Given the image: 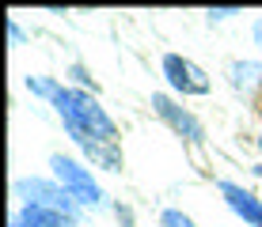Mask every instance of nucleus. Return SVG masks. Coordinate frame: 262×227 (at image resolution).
<instances>
[{
  "mask_svg": "<svg viewBox=\"0 0 262 227\" xmlns=\"http://www.w3.org/2000/svg\"><path fill=\"white\" fill-rule=\"evenodd\" d=\"M50 167H53V178L61 182V189H69L72 201H80V205H99V201H103V189L95 186V178L88 174L80 163H72L65 156H53Z\"/></svg>",
  "mask_w": 262,
  "mask_h": 227,
  "instance_id": "obj_2",
  "label": "nucleus"
},
{
  "mask_svg": "<svg viewBox=\"0 0 262 227\" xmlns=\"http://www.w3.org/2000/svg\"><path fill=\"white\" fill-rule=\"evenodd\" d=\"M255 42H258V45H262V19H258V23H255Z\"/></svg>",
  "mask_w": 262,
  "mask_h": 227,
  "instance_id": "obj_13",
  "label": "nucleus"
},
{
  "mask_svg": "<svg viewBox=\"0 0 262 227\" xmlns=\"http://www.w3.org/2000/svg\"><path fill=\"white\" fill-rule=\"evenodd\" d=\"M164 76L179 95H209V76H205L194 61L179 57V53H167L164 57Z\"/></svg>",
  "mask_w": 262,
  "mask_h": 227,
  "instance_id": "obj_3",
  "label": "nucleus"
},
{
  "mask_svg": "<svg viewBox=\"0 0 262 227\" xmlns=\"http://www.w3.org/2000/svg\"><path fill=\"white\" fill-rule=\"evenodd\" d=\"M15 227H69V216H61V212H50V208L31 205V208L23 212V223H15Z\"/></svg>",
  "mask_w": 262,
  "mask_h": 227,
  "instance_id": "obj_7",
  "label": "nucleus"
},
{
  "mask_svg": "<svg viewBox=\"0 0 262 227\" xmlns=\"http://www.w3.org/2000/svg\"><path fill=\"white\" fill-rule=\"evenodd\" d=\"M53 106H57V114L65 117V129H69V136L76 144H88V140L114 144L118 140L114 121L103 114V106H99L92 95H84V91H65L61 87V95L53 98Z\"/></svg>",
  "mask_w": 262,
  "mask_h": 227,
  "instance_id": "obj_1",
  "label": "nucleus"
},
{
  "mask_svg": "<svg viewBox=\"0 0 262 227\" xmlns=\"http://www.w3.org/2000/svg\"><path fill=\"white\" fill-rule=\"evenodd\" d=\"M27 87H31V91H34V95H42V98H50V103H53V98H57V95H61V87H57V84H53V80H27Z\"/></svg>",
  "mask_w": 262,
  "mask_h": 227,
  "instance_id": "obj_9",
  "label": "nucleus"
},
{
  "mask_svg": "<svg viewBox=\"0 0 262 227\" xmlns=\"http://www.w3.org/2000/svg\"><path fill=\"white\" fill-rule=\"evenodd\" d=\"M72 76H76V80H80V84H84V87H88V84H92V76H88V72H84V68H80V65H76V68H72ZM92 87H95V84H92Z\"/></svg>",
  "mask_w": 262,
  "mask_h": 227,
  "instance_id": "obj_11",
  "label": "nucleus"
},
{
  "mask_svg": "<svg viewBox=\"0 0 262 227\" xmlns=\"http://www.w3.org/2000/svg\"><path fill=\"white\" fill-rule=\"evenodd\" d=\"M228 72H232V84H236V87H251L262 68H258V65H251V61H236V65H232Z\"/></svg>",
  "mask_w": 262,
  "mask_h": 227,
  "instance_id": "obj_8",
  "label": "nucleus"
},
{
  "mask_svg": "<svg viewBox=\"0 0 262 227\" xmlns=\"http://www.w3.org/2000/svg\"><path fill=\"white\" fill-rule=\"evenodd\" d=\"M160 223H164V227H194V220L186 212H179V208H167V212L160 216Z\"/></svg>",
  "mask_w": 262,
  "mask_h": 227,
  "instance_id": "obj_10",
  "label": "nucleus"
},
{
  "mask_svg": "<svg viewBox=\"0 0 262 227\" xmlns=\"http://www.w3.org/2000/svg\"><path fill=\"white\" fill-rule=\"evenodd\" d=\"M152 106H156V114L164 117V121L175 129L179 136H186L190 144H202L205 140V129H202V121L190 114V110H183V106H175L167 95H152Z\"/></svg>",
  "mask_w": 262,
  "mask_h": 227,
  "instance_id": "obj_4",
  "label": "nucleus"
},
{
  "mask_svg": "<svg viewBox=\"0 0 262 227\" xmlns=\"http://www.w3.org/2000/svg\"><path fill=\"white\" fill-rule=\"evenodd\" d=\"M19 193H34V205L38 208H50V212H72V201H69V189H57L50 182H19Z\"/></svg>",
  "mask_w": 262,
  "mask_h": 227,
  "instance_id": "obj_6",
  "label": "nucleus"
},
{
  "mask_svg": "<svg viewBox=\"0 0 262 227\" xmlns=\"http://www.w3.org/2000/svg\"><path fill=\"white\" fill-rule=\"evenodd\" d=\"M209 15H216V19H224V15H236V8H213Z\"/></svg>",
  "mask_w": 262,
  "mask_h": 227,
  "instance_id": "obj_12",
  "label": "nucleus"
},
{
  "mask_svg": "<svg viewBox=\"0 0 262 227\" xmlns=\"http://www.w3.org/2000/svg\"><path fill=\"white\" fill-rule=\"evenodd\" d=\"M258 144H262V140H258Z\"/></svg>",
  "mask_w": 262,
  "mask_h": 227,
  "instance_id": "obj_14",
  "label": "nucleus"
},
{
  "mask_svg": "<svg viewBox=\"0 0 262 227\" xmlns=\"http://www.w3.org/2000/svg\"><path fill=\"white\" fill-rule=\"evenodd\" d=\"M216 189L224 193V201H228V208L236 216H243L251 227H262V201H258L255 193H247V189L236 186V182H221Z\"/></svg>",
  "mask_w": 262,
  "mask_h": 227,
  "instance_id": "obj_5",
  "label": "nucleus"
}]
</instances>
